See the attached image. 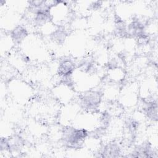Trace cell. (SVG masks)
<instances>
[{"instance_id":"obj_1","label":"cell","mask_w":158,"mask_h":158,"mask_svg":"<svg viewBox=\"0 0 158 158\" xmlns=\"http://www.w3.org/2000/svg\"><path fill=\"white\" fill-rule=\"evenodd\" d=\"M74 70L73 64L69 60L63 61L59 66V75L67 77L70 75Z\"/></svg>"},{"instance_id":"obj_2","label":"cell","mask_w":158,"mask_h":158,"mask_svg":"<svg viewBox=\"0 0 158 158\" xmlns=\"http://www.w3.org/2000/svg\"><path fill=\"white\" fill-rule=\"evenodd\" d=\"M25 30L20 27L14 29L12 32V37L15 41H20L25 37Z\"/></svg>"}]
</instances>
